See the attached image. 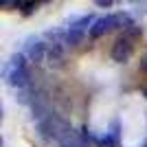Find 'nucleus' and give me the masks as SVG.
Instances as JSON below:
<instances>
[{"label": "nucleus", "instance_id": "obj_1", "mask_svg": "<svg viewBox=\"0 0 147 147\" xmlns=\"http://www.w3.org/2000/svg\"><path fill=\"white\" fill-rule=\"evenodd\" d=\"M55 143H57L59 147H88V138L81 134L79 129L70 127L68 123L61 127V132L57 134Z\"/></svg>", "mask_w": 147, "mask_h": 147}, {"label": "nucleus", "instance_id": "obj_2", "mask_svg": "<svg viewBox=\"0 0 147 147\" xmlns=\"http://www.w3.org/2000/svg\"><path fill=\"white\" fill-rule=\"evenodd\" d=\"M46 53H49V42H46V40H40V37H31V40H26L24 51H22V55H24L29 61H33V64L44 61V59H46Z\"/></svg>", "mask_w": 147, "mask_h": 147}, {"label": "nucleus", "instance_id": "obj_3", "mask_svg": "<svg viewBox=\"0 0 147 147\" xmlns=\"http://www.w3.org/2000/svg\"><path fill=\"white\" fill-rule=\"evenodd\" d=\"M132 51H134V42L129 40L127 33H123L121 37H117V42L112 44L110 57L117 61V64H125V61L132 57Z\"/></svg>", "mask_w": 147, "mask_h": 147}, {"label": "nucleus", "instance_id": "obj_4", "mask_svg": "<svg viewBox=\"0 0 147 147\" xmlns=\"http://www.w3.org/2000/svg\"><path fill=\"white\" fill-rule=\"evenodd\" d=\"M7 79H9V84H11L13 88H18V90H22V88H26V86H33L29 66H11Z\"/></svg>", "mask_w": 147, "mask_h": 147}, {"label": "nucleus", "instance_id": "obj_5", "mask_svg": "<svg viewBox=\"0 0 147 147\" xmlns=\"http://www.w3.org/2000/svg\"><path fill=\"white\" fill-rule=\"evenodd\" d=\"M141 68H143V70H145V73H147V55L143 57V61H141Z\"/></svg>", "mask_w": 147, "mask_h": 147}]
</instances>
